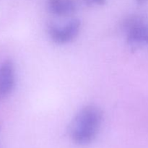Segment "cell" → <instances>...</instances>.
Wrapping results in <instances>:
<instances>
[{"mask_svg":"<svg viewBox=\"0 0 148 148\" xmlns=\"http://www.w3.org/2000/svg\"><path fill=\"white\" fill-rule=\"evenodd\" d=\"M14 86V68L11 60H6L0 66V101L5 99Z\"/></svg>","mask_w":148,"mask_h":148,"instance_id":"cell-3","label":"cell"},{"mask_svg":"<svg viewBox=\"0 0 148 148\" xmlns=\"http://www.w3.org/2000/svg\"><path fill=\"white\" fill-rule=\"evenodd\" d=\"M49 5L52 12L60 16L69 15L76 9L75 0H49Z\"/></svg>","mask_w":148,"mask_h":148,"instance_id":"cell-4","label":"cell"},{"mask_svg":"<svg viewBox=\"0 0 148 148\" xmlns=\"http://www.w3.org/2000/svg\"><path fill=\"white\" fill-rule=\"evenodd\" d=\"M146 0H137V1L138 3H140V4H141V3H143V2H145V1Z\"/></svg>","mask_w":148,"mask_h":148,"instance_id":"cell-6","label":"cell"},{"mask_svg":"<svg viewBox=\"0 0 148 148\" xmlns=\"http://www.w3.org/2000/svg\"><path fill=\"white\" fill-rule=\"evenodd\" d=\"M80 21L73 20L62 28L51 26L49 35L54 42L57 43H66L73 40L78 35L80 29Z\"/></svg>","mask_w":148,"mask_h":148,"instance_id":"cell-2","label":"cell"},{"mask_svg":"<svg viewBox=\"0 0 148 148\" xmlns=\"http://www.w3.org/2000/svg\"><path fill=\"white\" fill-rule=\"evenodd\" d=\"M103 119L102 111L95 106L83 107L74 118L69 128L71 138L78 145H87L95 140Z\"/></svg>","mask_w":148,"mask_h":148,"instance_id":"cell-1","label":"cell"},{"mask_svg":"<svg viewBox=\"0 0 148 148\" xmlns=\"http://www.w3.org/2000/svg\"><path fill=\"white\" fill-rule=\"evenodd\" d=\"M88 4H105V1L106 0H85Z\"/></svg>","mask_w":148,"mask_h":148,"instance_id":"cell-5","label":"cell"}]
</instances>
